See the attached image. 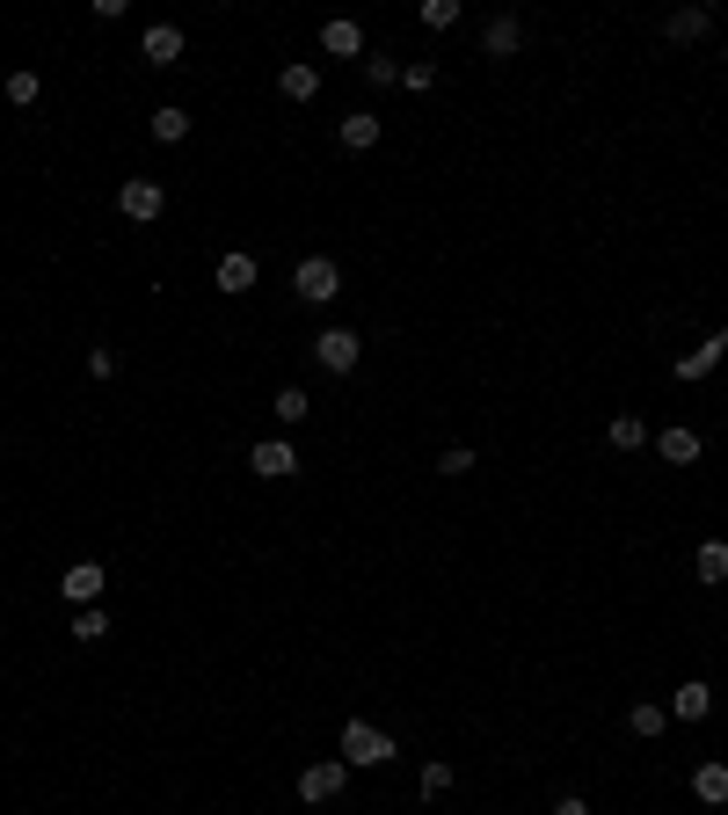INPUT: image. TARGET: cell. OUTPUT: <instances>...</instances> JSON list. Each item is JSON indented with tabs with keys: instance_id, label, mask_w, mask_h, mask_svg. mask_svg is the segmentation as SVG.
<instances>
[{
	"instance_id": "cell-1",
	"label": "cell",
	"mask_w": 728,
	"mask_h": 815,
	"mask_svg": "<svg viewBox=\"0 0 728 815\" xmlns=\"http://www.w3.org/2000/svg\"><path fill=\"white\" fill-rule=\"evenodd\" d=\"M342 765H393V736L372 720H342Z\"/></svg>"
},
{
	"instance_id": "cell-2",
	"label": "cell",
	"mask_w": 728,
	"mask_h": 815,
	"mask_svg": "<svg viewBox=\"0 0 728 815\" xmlns=\"http://www.w3.org/2000/svg\"><path fill=\"white\" fill-rule=\"evenodd\" d=\"M291 291H299L306 306H328V299H336V291H342V269L328 263V255H306V263L291 269Z\"/></svg>"
},
{
	"instance_id": "cell-3",
	"label": "cell",
	"mask_w": 728,
	"mask_h": 815,
	"mask_svg": "<svg viewBox=\"0 0 728 815\" xmlns=\"http://www.w3.org/2000/svg\"><path fill=\"white\" fill-rule=\"evenodd\" d=\"M117 212H124V218H139V226H146V218H161V212H168V190H161L153 175H131V183L117 190Z\"/></svg>"
},
{
	"instance_id": "cell-4",
	"label": "cell",
	"mask_w": 728,
	"mask_h": 815,
	"mask_svg": "<svg viewBox=\"0 0 728 815\" xmlns=\"http://www.w3.org/2000/svg\"><path fill=\"white\" fill-rule=\"evenodd\" d=\"M314 358H321V372H336V379H342V372H357V358H364V342H357V336H350V328H328V336H321V342H314Z\"/></svg>"
},
{
	"instance_id": "cell-5",
	"label": "cell",
	"mask_w": 728,
	"mask_h": 815,
	"mask_svg": "<svg viewBox=\"0 0 728 815\" xmlns=\"http://www.w3.org/2000/svg\"><path fill=\"white\" fill-rule=\"evenodd\" d=\"M342 779H350V765H342V757H321V765L299 772V801H336Z\"/></svg>"
},
{
	"instance_id": "cell-6",
	"label": "cell",
	"mask_w": 728,
	"mask_h": 815,
	"mask_svg": "<svg viewBox=\"0 0 728 815\" xmlns=\"http://www.w3.org/2000/svg\"><path fill=\"white\" fill-rule=\"evenodd\" d=\"M248 466L263 480H285V474H299V452H291L285 437H263V444H248Z\"/></svg>"
},
{
	"instance_id": "cell-7",
	"label": "cell",
	"mask_w": 728,
	"mask_h": 815,
	"mask_svg": "<svg viewBox=\"0 0 728 815\" xmlns=\"http://www.w3.org/2000/svg\"><path fill=\"white\" fill-rule=\"evenodd\" d=\"M655 459H670V466H692V459H700V430H685V423L655 430Z\"/></svg>"
},
{
	"instance_id": "cell-8",
	"label": "cell",
	"mask_w": 728,
	"mask_h": 815,
	"mask_svg": "<svg viewBox=\"0 0 728 815\" xmlns=\"http://www.w3.org/2000/svg\"><path fill=\"white\" fill-rule=\"evenodd\" d=\"M517 45H525V23H517V15H495V23L481 29V51H488V59H517Z\"/></svg>"
},
{
	"instance_id": "cell-9",
	"label": "cell",
	"mask_w": 728,
	"mask_h": 815,
	"mask_svg": "<svg viewBox=\"0 0 728 815\" xmlns=\"http://www.w3.org/2000/svg\"><path fill=\"white\" fill-rule=\"evenodd\" d=\"M102 582H110V576H102L96 561H73L59 590H66V604H96V598H102Z\"/></svg>"
},
{
	"instance_id": "cell-10",
	"label": "cell",
	"mask_w": 728,
	"mask_h": 815,
	"mask_svg": "<svg viewBox=\"0 0 728 815\" xmlns=\"http://www.w3.org/2000/svg\"><path fill=\"white\" fill-rule=\"evenodd\" d=\"M721 358H728V328H714V336H706L692 358H678V379H706V372H714Z\"/></svg>"
},
{
	"instance_id": "cell-11",
	"label": "cell",
	"mask_w": 728,
	"mask_h": 815,
	"mask_svg": "<svg viewBox=\"0 0 728 815\" xmlns=\"http://www.w3.org/2000/svg\"><path fill=\"white\" fill-rule=\"evenodd\" d=\"M706 29H714V15H706V8H678V15L663 23V37H670V45H700Z\"/></svg>"
},
{
	"instance_id": "cell-12",
	"label": "cell",
	"mask_w": 728,
	"mask_h": 815,
	"mask_svg": "<svg viewBox=\"0 0 728 815\" xmlns=\"http://www.w3.org/2000/svg\"><path fill=\"white\" fill-rule=\"evenodd\" d=\"M670 714H678V720H706V714H714V685H700V677H692V685H678Z\"/></svg>"
},
{
	"instance_id": "cell-13",
	"label": "cell",
	"mask_w": 728,
	"mask_h": 815,
	"mask_svg": "<svg viewBox=\"0 0 728 815\" xmlns=\"http://www.w3.org/2000/svg\"><path fill=\"white\" fill-rule=\"evenodd\" d=\"M321 45L336 51V59H357V51H364V29L350 23V15H336V23H321Z\"/></svg>"
},
{
	"instance_id": "cell-14",
	"label": "cell",
	"mask_w": 728,
	"mask_h": 815,
	"mask_svg": "<svg viewBox=\"0 0 728 815\" xmlns=\"http://www.w3.org/2000/svg\"><path fill=\"white\" fill-rule=\"evenodd\" d=\"M692 793H700L706 808H728V765H714V757H706V765L692 772Z\"/></svg>"
},
{
	"instance_id": "cell-15",
	"label": "cell",
	"mask_w": 728,
	"mask_h": 815,
	"mask_svg": "<svg viewBox=\"0 0 728 815\" xmlns=\"http://www.w3.org/2000/svg\"><path fill=\"white\" fill-rule=\"evenodd\" d=\"M146 59H153V66H175V59H183V29L153 23V29H146Z\"/></svg>"
},
{
	"instance_id": "cell-16",
	"label": "cell",
	"mask_w": 728,
	"mask_h": 815,
	"mask_svg": "<svg viewBox=\"0 0 728 815\" xmlns=\"http://www.w3.org/2000/svg\"><path fill=\"white\" fill-rule=\"evenodd\" d=\"M605 444H612V452H641V444H649V423H641V415H612Z\"/></svg>"
},
{
	"instance_id": "cell-17",
	"label": "cell",
	"mask_w": 728,
	"mask_h": 815,
	"mask_svg": "<svg viewBox=\"0 0 728 815\" xmlns=\"http://www.w3.org/2000/svg\"><path fill=\"white\" fill-rule=\"evenodd\" d=\"M218 291H255V255H218Z\"/></svg>"
},
{
	"instance_id": "cell-18",
	"label": "cell",
	"mask_w": 728,
	"mask_h": 815,
	"mask_svg": "<svg viewBox=\"0 0 728 815\" xmlns=\"http://www.w3.org/2000/svg\"><path fill=\"white\" fill-rule=\"evenodd\" d=\"M277 88H285L291 102H314L321 96V73L314 66H285V73H277Z\"/></svg>"
},
{
	"instance_id": "cell-19",
	"label": "cell",
	"mask_w": 728,
	"mask_h": 815,
	"mask_svg": "<svg viewBox=\"0 0 728 815\" xmlns=\"http://www.w3.org/2000/svg\"><path fill=\"white\" fill-rule=\"evenodd\" d=\"M342 146H350V153H364V146H379V117H372V110H357V117H342Z\"/></svg>"
},
{
	"instance_id": "cell-20",
	"label": "cell",
	"mask_w": 728,
	"mask_h": 815,
	"mask_svg": "<svg viewBox=\"0 0 728 815\" xmlns=\"http://www.w3.org/2000/svg\"><path fill=\"white\" fill-rule=\"evenodd\" d=\"M692 568H700V582H728V547L721 539H706V547L692 553Z\"/></svg>"
},
{
	"instance_id": "cell-21",
	"label": "cell",
	"mask_w": 728,
	"mask_h": 815,
	"mask_svg": "<svg viewBox=\"0 0 728 815\" xmlns=\"http://www.w3.org/2000/svg\"><path fill=\"white\" fill-rule=\"evenodd\" d=\"M153 139H161V146L190 139V110H175V102H168V110H153Z\"/></svg>"
},
{
	"instance_id": "cell-22",
	"label": "cell",
	"mask_w": 728,
	"mask_h": 815,
	"mask_svg": "<svg viewBox=\"0 0 728 815\" xmlns=\"http://www.w3.org/2000/svg\"><path fill=\"white\" fill-rule=\"evenodd\" d=\"M663 720H670V714H663L655 699H641V706H627V728H633V736H663Z\"/></svg>"
},
{
	"instance_id": "cell-23",
	"label": "cell",
	"mask_w": 728,
	"mask_h": 815,
	"mask_svg": "<svg viewBox=\"0 0 728 815\" xmlns=\"http://www.w3.org/2000/svg\"><path fill=\"white\" fill-rule=\"evenodd\" d=\"M269 408H277V423H285V430H299V423H306V393H299V386H285Z\"/></svg>"
},
{
	"instance_id": "cell-24",
	"label": "cell",
	"mask_w": 728,
	"mask_h": 815,
	"mask_svg": "<svg viewBox=\"0 0 728 815\" xmlns=\"http://www.w3.org/2000/svg\"><path fill=\"white\" fill-rule=\"evenodd\" d=\"M474 466H481V459H474V444H452V452L437 459V474H444V480H460V474H474Z\"/></svg>"
},
{
	"instance_id": "cell-25",
	"label": "cell",
	"mask_w": 728,
	"mask_h": 815,
	"mask_svg": "<svg viewBox=\"0 0 728 815\" xmlns=\"http://www.w3.org/2000/svg\"><path fill=\"white\" fill-rule=\"evenodd\" d=\"M110 634V619H102L96 604H80V619H73V641H102Z\"/></svg>"
},
{
	"instance_id": "cell-26",
	"label": "cell",
	"mask_w": 728,
	"mask_h": 815,
	"mask_svg": "<svg viewBox=\"0 0 728 815\" xmlns=\"http://www.w3.org/2000/svg\"><path fill=\"white\" fill-rule=\"evenodd\" d=\"M423 23H430V29H452V23H460V0H423Z\"/></svg>"
},
{
	"instance_id": "cell-27",
	"label": "cell",
	"mask_w": 728,
	"mask_h": 815,
	"mask_svg": "<svg viewBox=\"0 0 728 815\" xmlns=\"http://www.w3.org/2000/svg\"><path fill=\"white\" fill-rule=\"evenodd\" d=\"M8 102H15V110L37 102V73H8Z\"/></svg>"
},
{
	"instance_id": "cell-28",
	"label": "cell",
	"mask_w": 728,
	"mask_h": 815,
	"mask_svg": "<svg viewBox=\"0 0 728 815\" xmlns=\"http://www.w3.org/2000/svg\"><path fill=\"white\" fill-rule=\"evenodd\" d=\"M401 88H415V96L437 88V66H430V59H423V66H401Z\"/></svg>"
},
{
	"instance_id": "cell-29",
	"label": "cell",
	"mask_w": 728,
	"mask_h": 815,
	"mask_svg": "<svg viewBox=\"0 0 728 815\" xmlns=\"http://www.w3.org/2000/svg\"><path fill=\"white\" fill-rule=\"evenodd\" d=\"M452 787V765H444V757H430V765H423V793H444Z\"/></svg>"
},
{
	"instance_id": "cell-30",
	"label": "cell",
	"mask_w": 728,
	"mask_h": 815,
	"mask_svg": "<svg viewBox=\"0 0 728 815\" xmlns=\"http://www.w3.org/2000/svg\"><path fill=\"white\" fill-rule=\"evenodd\" d=\"M554 815H590V801H582V793H568V801H554Z\"/></svg>"
}]
</instances>
